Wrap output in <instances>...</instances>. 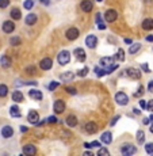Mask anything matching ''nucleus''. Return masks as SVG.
I'll return each instance as SVG.
<instances>
[{
	"mask_svg": "<svg viewBox=\"0 0 153 156\" xmlns=\"http://www.w3.org/2000/svg\"><path fill=\"white\" fill-rule=\"evenodd\" d=\"M57 61H58L60 65L69 64V61H71V53L68 52V50H62V52H60L58 56H57Z\"/></svg>",
	"mask_w": 153,
	"mask_h": 156,
	"instance_id": "obj_1",
	"label": "nucleus"
},
{
	"mask_svg": "<svg viewBox=\"0 0 153 156\" xmlns=\"http://www.w3.org/2000/svg\"><path fill=\"white\" fill-rule=\"evenodd\" d=\"M121 152L123 156H130V155H134L137 152V148L131 144H125L123 147L121 148Z\"/></svg>",
	"mask_w": 153,
	"mask_h": 156,
	"instance_id": "obj_2",
	"label": "nucleus"
},
{
	"mask_svg": "<svg viewBox=\"0 0 153 156\" xmlns=\"http://www.w3.org/2000/svg\"><path fill=\"white\" fill-rule=\"evenodd\" d=\"M115 102L121 106H126L129 102V97L125 94V92H116L115 94Z\"/></svg>",
	"mask_w": 153,
	"mask_h": 156,
	"instance_id": "obj_3",
	"label": "nucleus"
},
{
	"mask_svg": "<svg viewBox=\"0 0 153 156\" xmlns=\"http://www.w3.org/2000/svg\"><path fill=\"white\" fill-rule=\"evenodd\" d=\"M79 34H80V31L76 27H71V29L67 30V33H65V37L68 38V41H75L77 37H79Z\"/></svg>",
	"mask_w": 153,
	"mask_h": 156,
	"instance_id": "obj_4",
	"label": "nucleus"
},
{
	"mask_svg": "<svg viewBox=\"0 0 153 156\" xmlns=\"http://www.w3.org/2000/svg\"><path fill=\"white\" fill-rule=\"evenodd\" d=\"M116 18H118V12H116L115 10H107L106 14H104V19H106V22H109V23L115 22Z\"/></svg>",
	"mask_w": 153,
	"mask_h": 156,
	"instance_id": "obj_5",
	"label": "nucleus"
},
{
	"mask_svg": "<svg viewBox=\"0 0 153 156\" xmlns=\"http://www.w3.org/2000/svg\"><path fill=\"white\" fill-rule=\"evenodd\" d=\"M53 110H54V113L57 114H61L65 112V102L62 99H57L54 102V105H53Z\"/></svg>",
	"mask_w": 153,
	"mask_h": 156,
	"instance_id": "obj_6",
	"label": "nucleus"
},
{
	"mask_svg": "<svg viewBox=\"0 0 153 156\" xmlns=\"http://www.w3.org/2000/svg\"><path fill=\"white\" fill-rule=\"evenodd\" d=\"M2 29L5 34H11V33L15 30V23L12 22V20H5V22H3Z\"/></svg>",
	"mask_w": 153,
	"mask_h": 156,
	"instance_id": "obj_7",
	"label": "nucleus"
},
{
	"mask_svg": "<svg viewBox=\"0 0 153 156\" xmlns=\"http://www.w3.org/2000/svg\"><path fill=\"white\" fill-rule=\"evenodd\" d=\"M85 45L87 48H89V49H95L98 45V37H95V35H87L85 38Z\"/></svg>",
	"mask_w": 153,
	"mask_h": 156,
	"instance_id": "obj_8",
	"label": "nucleus"
},
{
	"mask_svg": "<svg viewBox=\"0 0 153 156\" xmlns=\"http://www.w3.org/2000/svg\"><path fill=\"white\" fill-rule=\"evenodd\" d=\"M126 75L130 76L131 79H134V80H138L141 77V71L136 69V68H127V69H126Z\"/></svg>",
	"mask_w": 153,
	"mask_h": 156,
	"instance_id": "obj_9",
	"label": "nucleus"
},
{
	"mask_svg": "<svg viewBox=\"0 0 153 156\" xmlns=\"http://www.w3.org/2000/svg\"><path fill=\"white\" fill-rule=\"evenodd\" d=\"M52 65H53V61H52V58H49V57H45V58L40 62L41 69H43V71L52 69Z\"/></svg>",
	"mask_w": 153,
	"mask_h": 156,
	"instance_id": "obj_10",
	"label": "nucleus"
},
{
	"mask_svg": "<svg viewBox=\"0 0 153 156\" xmlns=\"http://www.w3.org/2000/svg\"><path fill=\"white\" fill-rule=\"evenodd\" d=\"M80 8H82L84 12H91L92 8H94V4H92L91 0H83L80 3Z\"/></svg>",
	"mask_w": 153,
	"mask_h": 156,
	"instance_id": "obj_11",
	"label": "nucleus"
},
{
	"mask_svg": "<svg viewBox=\"0 0 153 156\" xmlns=\"http://www.w3.org/2000/svg\"><path fill=\"white\" fill-rule=\"evenodd\" d=\"M73 55L80 62L85 61V52H84V49H82V48H76V49L73 50Z\"/></svg>",
	"mask_w": 153,
	"mask_h": 156,
	"instance_id": "obj_12",
	"label": "nucleus"
},
{
	"mask_svg": "<svg viewBox=\"0 0 153 156\" xmlns=\"http://www.w3.org/2000/svg\"><path fill=\"white\" fill-rule=\"evenodd\" d=\"M27 121L30 122V124H35V125H37L38 122H40V115H38V113L35 112V110H31V112L29 113V115H27Z\"/></svg>",
	"mask_w": 153,
	"mask_h": 156,
	"instance_id": "obj_13",
	"label": "nucleus"
},
{
	"mask_svg": "<svg viewBox=\"0 0 153 156\" xmlns=\"http://www.w3.org/2000/svg\"><path fill=\"white\" fill-rule=\"evenodd\" d=\"M2 136L4 137V139H10V137L14 136V129L10 126V125H5V126H3L2 129Z\"/></svg>",
	"mask_w": 153,
	"mask_h": 156,
	"instance_id": "obj_14",
	"label": "nucleus"
},
{
	"mask_svg": "<svg viewBox=\"0 0 153 156\" xmlns=\"http://www.w3.org/2000/svg\"><path fill=\"white\" fill-rule=\"evenodd\" d=\"M29 97L31 98V99H35V101H41L42 99V92L40 91V90H30L29 91Z\"/></svg>",
	"mask_w": 153,
	"mask_h": 156,
	"instance_id": "obj_15",
	"label": "nucleus"
},
{
	"mask_svg": "<svg viewBox=\"0 0 153 156\" xmlns=\"http://www.w3.org/2000/svg\"><path fill=\"white\" fill-rule=\"evenodd\" d=\"M35 152H37V148H35L33 144H27V145H25V148H23V154L25 155L33 156V155H35Z\"/></svg>",
	"mask_w": 153,
	"mask_h": 156,
	"instance_id": "obj_16",
	"label": "nucleus"
},
{
	"mask_svg": "<svg viewBox=\"0 0 153 156\" xmlns=\"http://www.w3.org/2000/svg\"><path fill=\"white\" fill-rule=\"evenodd\" d=\"M85 130H87V133H89V134L96 133L98 124H95V122H88V124H85Z\"/></svg>",
	"mask_w": 153,
	"mask_h": 156,
	"instance_id": "obj_17",
	"label": "nucleus"
},
{
	"mask_svg": "<svg viewBox=\"0 0 153 156\" xmlns=\"http://www.w3.org/2000/svg\"><path fill=\"white\" fill-rule=\"evenodd\" d=\"M60 79L62 80V82H72V80L75 79V73L73 72H65V73H61L60 75Z\"/></svg>",
	"mask_w": 153,
	"mask_h": 156,
	"instance_id": "obj_18",
	"label": "nucleus"
},
{
	"mask_svg": "<svg viewBox=\"0 0 153 156\" xmlns=\"http://www.w3.org/2000/svg\"><path fill=\"white\" fill-rule=\"evenodd\" d=\"M12 101L14 102H16V103H20V102H23L25 101V97H23V94H22V91H14L12 92Z\"/></svg>",
	"mask_w": 153,
	"mask_h": 156,
	"instance_id": "obj_19",
	"label": "nucleus"
},
{
	"mask_svg": "<svg viewBox=\"0 0 153 156\" xmlns=\"http://www.w3.org/2000/svg\"><path fill=\"white\" fill-rule=\"evenodd\" d=\"M102 141L106 144V145L111 144V141H113V134H111V132H104V133L102 134Z\"/></svg>",
	"mask_w": 153,
	"mask_h": 156,
	"instance_id": "obj_20",
	"label": "nucleus"
},
{
	"mask_svg": "<svg viewBox=\"0 0 153 156\" xmlns=\"http://www.w3.org/2000/svg\"><path fill=\"white\" fill-rule=\"evenodd\" d=\"M25 22H26V25H27V26L35 25V23H37V15H35V14H29L27 16H26Z\"/></svg>",
	"mask_w": 153,
	"mask_h": 156,
	"instance_id": "obj_21",
	"label": "nucleus"
},
{
	"mask_svg": "<svg viewBox=\"0 0 153 156\" xmlns=\"http://www.w3.org/2000/svg\"><path fill=\"white\" fill-rule=\"evenodd\" d=\"M10 114H11V117H14V118H19V117L22 115V114H20L19 107H18L16 105H14V106L10 107Z\"/></svg>",
	"mask_w": 153,
	"mask_h": 156,
	"instance_id": "obj_22",
	"label": "nucleus"
},
{
	"mask_svg": "<svg viewBox=\"0 0 153 156\" xmlns=\"http://www.w3.org/2000/svg\"><path fill=\"white\" fill-rule=\"evenodd\" d=\"M0 65H2L3 68H10L11 67V58L8 56H3L2 58H0Z\"/></svg>",
	"mask_w": 153,
	"mask_h": 156,
	"instance_id": "obj_23",
	"label": "nucleus"
},
{
	"mask_svg": "<svg viewBox=\"0 0 153 156\" xmlns=\"http://www.w3.org/2000/svg\"><path fill=\"white\" fill-rule=\"evenodd\" d=\"M67 125H68L69 128L76 126V125H77V118H76V115H73V114L68 115V118H67Z\"/></svg>",
	"mask_w": 153,
	"mask_h": 156,
	"instance_id": "obj_24",
	"label": "nucleus"
},
{
	"mask_svg": "<svg viewBox=\"0 0 153 156\" xmlns=\"http://www.w3.org/2000/svg\"><path fill=\"white\" fill-rule=\"evenodd\" d=\"M113 61H114V57H103V58H100V65L107 68L113 64Z\"/></svg>",
	"mask_w": 153,
	"mask_h": 156,
	"instance_id": "obj_25",
	"label": "nucleus"
},
{
	"mask_svg": "<svg viewBox=\"0 0 153 156\" xmlns=\"http://www.w3.org/2000/svg\"><path fill=\"white\" fill-rule=\"evenodd\" d=\"M142 29L144 30H153V19L152 18H148L142 22Z\"/></svg>",
	"mask_w": 153,
	"mask_h": 156,
	"instance_id": "obj_26",
	"label": "nucleus"
},
{
	"mask_svg": "<svg viewBox=\"0 0 153 156\" xmlns=\"http://www.w3.org/2000/svg\"><path fill=\"white\" fill-rule=\"evenodd\" d=\"M10 15H11V18H12L14 20H18V19H20V16H22V12H20L19 8H12Z\"/></svg>",
	"mask_w": 153,
	"mask_h": 156,
	"instance_id": "obj_27",
	"label": "nucleus"
},
{
	"mask_svg": "<svg viewBox=\"0 0 153 156\" xmlns=\"http://www.w3.org/2000/svg\"><path fill=\"white\" fill-rule=\"evenodd\" d=\"M140 49H141V44H131L130 48H129V53L134 55V53H137Z\"/></svg>",
	"mask_w": 153,
	"mask_h": 156,
	"instance_id": "obj_28",
	"label": "nucleus"
},
{
	"mask_svg": "<svg viewBox=\"0 0 153 156\" xmlns=\"http://www.w3.org/2000/svg\"><path fill=\"white\" fill-rule=\"evenodd\" d=\"M7 94H8V87L5 84H0V98L7 97Z\"/></svg>",
	"mask_w": 153,
	"mask_h": 156,
	"instance_id": "obj_29",
	"label": "nucleus"
},
{
	"mask_svg": "<svg viewBox=\"0 0 153 156\" xmlns=\"http://www.w3.org/2000/svg\"><path fill=\"white\" fill-rule=\"evenodd\" d=\"M144 141H145V133H144L142 130H138L137 132V143L142 144Z\"/></svg>",
	"mask_w": 153,
	"mask_h": 156,
	"instance_id": "obj_30",
	"label": "nucleus"
},
{
	"mask_svg": "<svg viewBox=\"0 0 153 156\" xmlns=\"http://www.w3.org/2000/svg\"><path fill=\"white\" fill-rule=\"evenodd\" d=\"M10 44L12 45V46H18V45H20L22 44V40H20V37H11V40H10Z\"/></svg>",
	"mask_w": 153,
	"mask_h": 156,
	"instance_id": "obj_31",
	"label": "nucleus"
},
{
	"mask_svg": "<svg viewBox=\"0 0 153 156\" xmlns=\"http://www.w3.org/2000/svg\"><path fill=\"white\" fill-rule=\"evenodd\" d=\"M116 60H119V61H125V52L122 49H119L118 52H116V56H115Z\"/></svg>",
	"mask_w": 153,
	"mask_h": 156,
	"instance_id": "obj_32",
	"label": "nucleus"
},
{
	"mask_svg": "<svg viewBox=\"0 0 153 156\" xmlns=\"http://www.w3.org/2000/svg\"><path fill=\"white\" fill-rule=\"evenodd\" d=\"M118 68H119V65H110V67H107L106 68V69H104V72H106V75H109V73H113V72L114 71H115V69H118Z\"/></svg>",
	"mask_w": 153,
	"mask_h": 156,
	"instance_id": "obj_33",
	"label": "nucleus"
},
{
	"mask_svg": "<svg viewBox=\"0 0 153 156\" xmlns=\"http://www.w3.org/2000/svg\"><path fill=\"white\" fill-rule=\"evenodd\" d=\"M33 5H34V0H26V2L23 3V7H25L26 10H31Z\"/></svg>",
	"mask_w": 153,
	"mask_h": 156,
	"instance_id": "obj_34",
	"label": "nucleus"
},
{
	"mask_svg": "<svg viewBox=\"0 0 153 156\" xmlns=\"http://www.w3.org/2000/svg\"><path fill=\"white\" fill-rule=\"evenodd\" d=\"M88 72H89L88 67H84V68H82V69H80L79 72H77V76L83 77V76H85V75H88Z\"/></svg>",
	"mask_w": 153,
	"mask_h": 156,
	"instance_id": "obj_35",
	"label": "nucleus"
},
{
	"mask_svg": "<svg viewBox=\"0 0 153 156\" xmlns=\"http://www.w3.org/2000/svg\"><path fill=\"white\" fill-rule=\"evenodd\" d=\"M145 151H146V154H149V155H153V143H148L145 145Z\"/></svg>",
	"mask_w": 153,
	"mask_h": 156,
	"instance_id": "obj_36",
	"label": "nucleus"
},
{
	"mask_svg": "<svg viewBox=\"0 0 153 156\" xmlns=\"http://www.w3.org/2000/svg\"><path fill=\"white\" fill-rule=\"evenodd\" d=\"M98 155H99V156H103V155H107V156H110V152H109V149H106V148H99V151H98Z\"/></svg>",
	"mask_w": 153,
	"mask_h": 156,
	"instance_id": "obj_37",
	"label": "nucleus"
},
{
	"mask_svg": "<svg viewBox=\"0 0 153 156\" xmlns=\"http://www.w3.org/2000/svg\"><path fill=\"white\" fill-rule=\"evenodd\" d=\"M95 73H96V76H104L106 75V72H104V69H102V68H99V67H96L95 68Z\"/></svg>",
	"mask_w": 153,
	"mask_h": 156,
	"instance_id": "obj_38",
	"label": "nucleus"
},
{
	"mask_svg": "<svg viewBox=\"0 0 153 156\" xmlns=\"http://www.w3.org/2000/svg\"><path fill=\"white\" fill-rule=\"evenodd\" d=\"M65 91H68V94H71V95H76L77 94V91H76V88H75V87H67V88H65Z\"/></svg>",
	"mask_w": 153,
	"mask_h": 156,
	"instance_id": "obj_39",
	"label": "nucleus"
},
{
	"mask_svg": "<svg viewBox=\"0 0 153 156\" xmlns=\"http://www.w3.org/2000/svg\"><path fill=\"white\" fill-rule=\"evenodd\" d=\"M58 86H60L58 82H52V83L49 84V90H50V91H54V90H56Z\"/></svg>",
	"mask_w": 153,
	"mask_h": 156,
	"instance_id": "obj_40",
	"label": "nucleus"
},
{
	"mask_svg": "<svg viewBox=\"0 0 153 156\" xmlns=\"http://www.w3.org/2000/svg\"><path fill=\"white\" fill-rule=\"evenodd\" d=\"M10 4V0H0V8H7Z\"/></svg>",
	"mask_w": 153,
	"mask_h": 156,
	"instance_id": "obj_41",
	"label": "nucleus"
},
{
	"mask_svg": "<svg viewBox=\"0 0 153 156\" xmlns=\"http://www.w3.org/2000/svg\"><path fill=\"white\" fill-rule=\"evenodd\" d=\"M26 73L27 75H34L35 73V67L33 65V67H27L26 68Z\"/></svg>",
	"mask_w": 153,
	"mask_h": 156,
	"instance_id": "obj_42",
	"label": "nucleus"
},
{
	"mask_svg": "<svg viewBox=\"0 0 153 156\" xmlns=\"http://www.w3.org/2000/svg\"><path fill=\"white\" fill-rule=\"evenodd\" d=\"M146 109H148L151 113H153V99L148 101V103H146Z\"/></svg>",
	"mask_w": 153,
	"mask_h": 156,
	"instance_id": "obj_43",
	"label": "nucleus"
},
{
	"mask_svg": "<svg viewBox=\"0 0 153 156\" xmlns=\"http://www.w3.org/2000/svg\"><path fill=\"white\" fill-rule=\"evenodd\" d=\"M141 68H142V71L146 72V73H149V72H151V69H149V65L146 64V62H144V64L141 65Z\"/></svg>",
	"mask_w": 153,
	"mask_h": 156,
	"instance_id": "obj_44",
	"label": "nucleus"
},
{
	"mask_svg": "<svg viewBox=\"0 0 153 156\" xmlns=\"http://www.w3.org/2000/svg\"><path fill=\"white\" fill-rule=\"evenodd\" d=\"M47 122H50V124H56V122H58V119H57L54 115H52V117L47 118Z\"/></svg>",
	"mask_w": 153,
	"mask_h": 156,
	"instance_id": "obj_45",
	"label": "nucleus"
},
{
	"mask_svg": "<svg viewBox=\"0 0 153 156\" xmlns=\"http://www.w3.org/2000/svg\"><path fill=\"white\" fill-rule=\"evenodd\" d=\"M140 106H141V109H146V103H148V102L146 101H144V99H140Z\"/></svg>",
	"mask_w": 153,
	"mask_h": 156,
	"instance_id": "obj_46",
	"label": "nucleus"
},
{
	"mask_svg": "<svg viewBox=\"0 0 153 156\" xmlns=\"http://www.w3.org/2000/svg\"><path fill=\"white\" fill-rule=\"evenodd\" d=\"M142 94H144V88H142V86H141L140 88H138V91L134 94V97H140V95H142Z\"/></svg>",
	"mask_w": 153,
	"mask_h": 156,
	"instance_id": "obj_47",
	"label": "nucleus"
},
{
	"mask_svg": "<svg viewBox=\"0 0 153 156\" xmlns=\"http://www.w3.org/2000/svg\"><path fill=\"white\" fill-rule=\"evenodd\" d=\"M118 119H119V115H115V117H114V118L111 119V122H110V125H111V126H114V125L116 124V121H118Z\"/></svg>",
	"mask_w": 153,
	"mask_h": 156,
	"instance_id": "obj_48",
	"label": "nucleus"
},
{
	"mask_svg": "<svg viewBox=\"0 0 153 156\" xmlns=\"http://www.w3.org/2000/svg\"><path fill=\"white\" fill-rule=\"evenodd\" d=\"M94 147L95 148H100V143L99 141H92L91 143V148H94Z\"/></svg>",
	"mask_w": 153,
	"mask_h": 156,
	"instance_id": "obj_49",
	"label": "nucleus"
},
{
	"mask_svg": "<svg viewBox=\"0 0 153 156\" xmlns=\"http://www.w3.org/2000/svg\"><path fill=\"white\" fill-rule=\"evenodd\" d=\"M95 20H96V23H100L102 22V15L100 14H96V16H95Z\"/></svg>",
	"mask_w": 153,
	"mask_h": 156,
	"instance_id": "obj_50",
	"label": "nucleus"
},
{
	"mask_svg": "<svg viewBox=\"0 0 153 156\" xmlns=\"http://www.w3.org/2000/svg\"><path fill=\"white\" fill-rule=\"evenodd\" d=\"M148 91L153 92V80H151V82H149V84H148Z\"/></svg>",
	"mask_w": 153,
	"mask_h": 156,
	"instance_id": "obj_51",
	"label": "nucleus"
},
{
	"mask_svg": "<svg viewBox=\"0 0 153 156\" xmlns=\"http://www.w3.org/2000/svg\"><path fill=\"white\" fill-rule=\"evenodd\" d=\"M98 27L100 30H104V29H106V25H104L103 22H100V23H98Z\"/></svg>",
	"mask_w": 153,
	"mask_h": 156,
	"instance_id": "obj_52",
	"label": "nucleus"
},
{
	"mask_svg": "<svg viewBox=\"0 0 153 156\" xmlns=\"http://www.w3.org/2000/svg\"><path fill=\"white\" fill-rule=\"evenodd\" d=\"M40 2L42 3V4H45V5H49L50 4V0H40Z\"/></svg>",
	"mask_w": 153,
	"mask_h": 156,
	"instance_id": "obj_53",
	"label": "nucleus"
},
{
	"mask_svg": "<svg viewBox=\"0 0 153 156\" xmlns=\"http://www.w3.org/2000/svg\"><path fill=\"white\" fill-rule=\"evenodd\" d=\"M146 41H148V42H153V35L152 34L148 35V37H146Z\"/></svg>",
	"mask_w": 153,
	"mask_h": 156,
	"instance_id": "obj_54",
	"label": "nucleus"
},
{
	"mask_svg": "<svg viewBox=\"0 0 153 156\" xmlns=\"http://www.w3.org/2000/svg\"><path fill=\"white\" fill-rule=\"evenodd\" d=\"M149 122H151L149 118H144V125H149Z\"/></svg>",
	"mask_w": 153,
	"mask_h": 156,
	"instance_id": "obj_55",
	"label": "nucleus"
},
{
	"mask_svg": "<svg viewBox=\"0 0 153 156\" xmlns=\"http://www.w3.org/2000/svg\"><path fill=\"white\" fill-rule=\"evenodd\" d=\"M29 129H27V126H20V132H23V133H25V132H27Z\"/></svg>",
	"mask_w": 153,
	"mask_h": 156,
	"instance_id": "obj_56",
	"label": "nucleus"
},
{
	"mask_svg": "<svg viewBox=\"0 0 153 156\" xmlns=\"http://www.w3.org/2000/svg\"><path fill=\"white\" fill-rule=\"evenodd\" d=\"M125 44H127V45H131V44H133V41H131V40H129V38H126V40H125Z\"/></svg>",
	"mask_w": 153,
	"mask_h": 156,
	"instance_id": "obj_57",
	"label": "nucleus"
},
{
	"mask_svg": "<svg viewBox=\"0 0 153 156\" xmlns=\"http://www.w3.org/2000/svg\"><path fill=\"white\" fill-rule=\"evenodd\" d=\"M133 113H134V114H137V115H140V114H141V110H138V109H134V110H133Z\"/></svg>",
	"mask_w": 153,
	"mask_h": 156,
	"instance_id": "obj_58",
	"label": "nucleus"
},
{
	"mask_svg": "<svg viewBox=\"0 0 153 156\" xmlns=\"http://www.w3.org/2000/svg\"><path fill=\"white\" fill-rule=\"evenodd\" d=\"M84 147H85V148H91V144H89V143H84Z\"/></svg>",
	"mask_w": 153,
	"mask_h": 156,
	"instance_id": "obj_59",
	"label": "nucleus"
},
{
	"mask_svg": "<svg viewBox=\"0 0 153 156\" xmlns=\"http://www.w3.org/2000/svg\"><path fill=\"white\" fill-rule=\"evenodd\" d=\"M149 130H151V133H153V121H152V125H151V128H149Z\"/></svg>",
	"mask_w": 153,
	"mask_h": 156,
	"instance_id": "obj_60",
	"label": "nucleus"
},
{
	"mask_svg": "<svg viewBox=\"0 0 153 156\" xmlns=\"http://www.w3.org/2000/svg\"><path fill=\"white\" fill-rule=\"evenodd\" d=\"M149 119H151V122L153 121V114H151V117H149Z\"/></svg>",
	"mask_w": 153,
	"mask_h": 156,
	"instance_id": "obj_61",
	"label": "nucleus"
},
{
	"mask_svg": "<svg viewBox=\"0 0 153 156\" xmlns=\"http://www.w3.org/2000/svg\"><path fill=\"white\" fill-rule=\"evenodd\" d=\"M98 2H102V0H98Z\"/></svg>",
	"mask_w": 153,
	"mask_h": 156,
	"instance_id": "obj_62",
	"label": "nucleus"
}]
</instances>
